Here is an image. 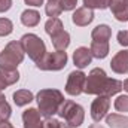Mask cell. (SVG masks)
I'll list each match as a JSON object with an SVG mask.
<instances>
[{
    "mask_svg": "<svg viewBox=\"0 0 128 128\" xmlns=\"http://www.w3.org/2000/svg\"><path fill=\"white\" fill-rule=\"evenodd\" d=\"M122 91V82L118 79L107 78L103 68H92L85 80L84 92L92 96H106L112 97Z\"/></svg>",
    "mask_w": 128,
    "mask_h": 128,
    "instance_id": "1",
    "label": "cell"
},
{
    "mask_svg": "<svg viewBox=\"0 0 128 128\" xmlns=\"http://www.w3.org/2000/svg\"><path fill=\"white\" fill-rule=\"evenodd\" d=\"M36 101H37V106H39L37 110L40 112V115L45 118H52L55 113H58L66 98L61 91L48 88V90H40L37 92Z\"/></svg>",
    "mask_w": 128,
    "mask_h": 128,
    "instance_id": "2",
    "label": "cell"
},
{
    "mask_svg": "<svg viewBox=\"0 0 128 128\" xmlns=\"http://www.w3.org/2000/svg\"><path fill=\"white\" fill-rule=\"evenodd\" d=\"M24 48L21 42H9L4 49L0 52V68L3 70H16L18 64L22 63L24 60Z\"/></svg>",
    "mask_w": 128,
    "mask_h": 128,
    "instance_id": "3",
    "label": "cell"
},
{
    "mask_svg": "<svg viewBox=\"0 0 128 128\" xmlns=\"http://www.w3.org/2000/svg\"><path fill=\"white\" fill-rule=\"evenodd\" d=\"M58 116L63 118L68 127L76 128L84 124L85 110L80 104H78L72 100H66L63 103V106L60 107V110H58Z\"/></svg>",
    "mask_w": 128,
    "mask_h": 128,
    "instance_id": "4",
    "label": "cell"
},
{
    "mask_svg": "<svg viewBox=\"0 0 128 128\" xmlns=\"http://www.w3.org/2000/svg\"><path fill=\"white\" fill-rule=\"evenodd\" d=\"M20 42H21V45L24 48V52L34 63H39L46 55V46H45L43 40L37 34H33V33L24 34Z\"/></svg>",
    "mask_w": 128,
    "mask_h": 128,
    "instance_id": "5",
    "label": "cell"
},
{
    "mask_svg": "<svg viewBox=\"0 0 128 128\" xmlns=\"http://www.w3.org/2000/svg\"><path fill=\"white\" fill-rule=\"evenodd\" d=\"M67 54L64 51H55V52H46V55L36 63L37 68L46 70V72H58L66 67L67 64Z\"/></svg>",
    "mask_w": 128,
    "mask_h": 128,
    "instance_id": "6",
    "label": "cell"
},
{
    "mask_svg": "<svg viewBox=\"0 0 128 128\" xmlns=\"http://www.w3.org/2000/svg\"><path fill=\"white\" fill-rule=\"evenodd\" d=\"M85 80H86V74L80 70H74L68 74L67 78V84H66V92L68 96H79L84 92V86H85Z\"/></svg>",
    "mask_w": 128,
    "mask_h": 128,
    "instance_id": "7",
    "label": "cell"
},
{
    "mask_svg": "<svg viewBox=\"0 0 128 128\" xmlns=\"http://www.w3.org/2000/svg\"><path fill=\"white\" fill-rule=\"evenodd\" d=\"M109 107H110V97L98 96L91 104V118L96 122H100L109 112Z\"/></svg>",
    "mask_w": 128,
    "mask_h": 128,
    "instance_id": "8",
    "label": "cell"
},
{
    "mask_svg": "<svg viewBox=\"0 0 128 128\" xmlns=\"http://www.w3.org/2000/svg\"><path fill=\"white\" fill-rule=\"evenodd\" d=\"M110 67L118 74H127L128 73V49L119 51L110 61Z\"/></svg>",
    "mask_w": 128,
    "mask_h": 128,
    "instance_id": "9",
    "label": "cell"
},
{
    "mask_svg": "<svg viewBox=\"0 0 128 128\" xmlns=\"http://www.w3.org/2000/svg\"><path fill=\"white\" fill-rule=\"evenodd\" d=\"M92 20H94V12H92V9H88V8H85V6L76 9L74 14L72 15V21H73L76 26H79V27H85V26L91 24Z\"/></svg>",
    "mask_w": 128,
    "mask_h": 128,
    "instance_id": "10",
    "label": "cell"
},
{
    "mask_svg": "<svg viewBox=\"0 0 128 128\" xmlns=\"http://www.w3.org/2000/svg\"><path fill=\"white\" fill-rule=\"evenodd\" d=\"M22 122H24V128H42L43 125V122L40 121V112L34 107L24 110Z\"/></svg>",
    "mask_w": 128,
    "mask_h": 128,
    "instance_id": "11",
    "label": "cell"
},
{
    "mask_svg": "<svg viewBox=\"0 0 128 128\" xmlns=\"http://www.w3.org/2000/svg\"><path fill=\"white\" fill-rule=\"evenodd\" d=\"M91 60H92L91 51L85 46H80L73 52V63L78 68H85L88 64H91Z\"/></svg>",
    "mask_w": 128,
    "mask_h": 128,
    "instance_id": "12",
    "label": "cell"
},
{
    "mask_svg": "<svg viewBox=\"0 0 128 128\" xmlns=\"http://www.w3.org/2000/svg\"><path fill=\"white\" fill-rule=\"evenodd\" d=\"M109 8L112 9V14L118 21L121 22L128 21V6L124 0H112Z\"/></svg>",
    "mask_w": 128,
    "mask_h": 128,
    "instance_id": "13",
    "label": "cell"
},
{
    "mask_svg": "<svg viewBox=\"0 0 128 128\" xmlns=\"http://www.w3.org/2000/svg\"><path fill=\"white\" fill-rule=\"evenodd\" d=\"M91 37L96 42H109V39L112 37V28L107 24H100L92 30Z\"/></svg>",
    "mask_w": 128,
    "mask_h": 128,
    "instance_id": "14",
    "label": "cell"
},
{
    "mask_svg": "<svg viewBox=\"0 0 128 128\" xmlns=\"http://www.w3.org/2000/svg\"><path fill=\"white\" fill-rule=\"evenodd\" d=\"M90 51H91V55L94 58L103 60L109 54V42H96V40H92Z\"/></svg>",
    "mask_w": 128,
    "mask_h": 128,
    "instance_id": "15",
    "label": "cell"
},
{
    "mask_svg": "<svg viewBox=\"0 0 128 128\" xmlns=\"http://www.w3.org/2000/svg\"><path fill=\"white\" fill-rule=\"evenodd\" d=\"M21 22L26 27H36L40 22V14L34 9H27L21 14Z\"/></svg>",
    "mask_w": 128,
    "mask_h": 128,
    "instance_id": "16",
    "label": "cell"
},
{
    "mask_svg": "<svg viewBox=\"0 0 128 128\" xmlns=\"http://www.w3.org/2000/svg\"><path fill=\"white\" fill-rule=\"evenodd\" d=\"M106 124L109 128H128V116L119 113H110L106 118Z\"/></svg>",
    "mask_w": 128,
    "mask_h": 128,
    "instance_id": "17",
    "label": "cell"
},
{
    "mask_svg": "<svg viewBox=\"0 0 128 128\" xmlns=\"http://www.w3.org/2000/svg\"><path fill=\"white\" fill-rule=\"evenodd\" d=\"M12 97H14V103H15L16 106H20V107H22V106L32 103L33 100H34L33 92L28 91V90H18V91L14 92Z\"/></svg>",
    "mask_w": 128,
    "mask_h": 128,
    "instance_id": "18",
    "label": "cell"
},
{
    "mask_svg": "<svg viewBox=\"0 0 128 128\" xmlns=\"http://www.w3.org/2000/svg\"><path fill=\"white\" fill-rule=\"evenodd\" d=\"M52 45L57 51H66L70 45V34L67 32H60L52 37Z\"/></svg>",
    "mask_w": 128,
    "mask_h": 128,
    "instance_id": "19",
    "label": "cell"
},
{
    "mask_svg": "<svg viewBox=\"0 0 128 128\" xmlns=\"http://www.w3.org/2000/svg\"><path fill=\"white\" fill-rule=\"evenodd\" d=\"M45 32L48 33L51 37H54L55 34L63 32V22L60 18H49L45 24Z\"/></svg>",
    "mask_w": 128,
    "mask_h": 128,
    "instance_id": "20",
    "label": "cell"
},
{
    "mask_svg": "<svg viewBox=\"0 0 128 128\" xmlns=\"http://www.w3.org/2000/svg\"><path fill=\"white\" fill-rule=\"evenodd\" d=\"M0 78L9 86V85H14L20 80V73H18V70H3V68H0Z\"/></svg>",
    "mask_w": 128,
    "mask_h": 128,
    "instance_id": "21",
    "label": "cell"
},
{
    "mask_svg": "<svg viewBox=\"0 0 128 128\" xmlns=\"http://www.w3.org/2000/svg\"><path fill=\"white\" fill-rule=\"evenodd\" d=\"M112 0H84L85 8L88 9H107Z\"/></svg>",
    "mask_w": 128,
    "mask_h": 128,
    "instance_id": "22",
    "label": "cell"
},
{
    "mask_svg": "<svg viewBox=\"0 0 128 128\" xmlns=\"http://www.w3.org/2000/svg\"><path fill=\"white\" fill-rule=\"evenodd\" d=\"M45 12H46L48 16L57 18V16L63 12V9H61V6L58 4V2H48V4L45 6Z\"/></svg>",
    "mask_w": 128,
    "mask_h": 128,
    "instance_id": "23",
    "label": "cell"
},
{
    "mask_svg": "<svg viewBox=\"0 0 128 128\" xmlns=\"http://www.w3.org/2000/svg\"><path fill=\"white\" fill-rule=\"evenodd\" d=\"M14 32V24L8 18H0V37L3 36H9Z\"/></svg>",
    "mask_w": 128,
    "mask_h": 128,
    "instance_id": "24",
    "label": "cell"
},
{
    "mask_svg": "<svg viewBox=\"0 0 128 128\" xmlns=\"http://www.w3.org/2000/svg\"><path fill=\"white\" fill-rule=\"evenodd\" d=\"M115 109L118 112H128V96H119L115 100Z\"/></svg>",
    "mask_w": 128,
    "mask_h": 128,
    "instance_id": "25",
    "label": "cell"
},
{
    "mask_svg": "<svg viewBox=\"0 0 128 128\" xmlns=\"http://www.w3.org/2000/svg\"><path fill=\"white\" fill-rule=\"evenodd\" d=\"M42 128H72V127H68L67 124H63V122H61V121H58V119L46 118V119L43 121Z\"/></svg>",
    "mask_w": 128,
    "mask_h": 128,
    "instance_id": "26",
    "label": "cell"
},
{
    "mask_svg": "<svg viewBox=\"0 0 128 128\" xmlns=\"http://www.w3.org/2000/svg\"><path fill=\"white\" fill-rule=\"evenodd\" d=\"M12 115V109H10V104L8 101H3L0 104V119H9Z\"/></svg>",
    "mask_w": 128,
    "mask_h": 128,
    "instance_id": "27",
    "label": "cell"
},
{
    "mask_svg": "<svg viewBox=\"0 0 128 128\" xmlns=\"http://www.w3.org/2000/svg\"><path fill=\"white\" fill-rule=\"evenodd\" d=\"M58 4L63 10H73L78 4V0H58Z\"/></svg>",
    "mask_w": 128,
    "mask_h": 128,
    "instance_id": "28",
    "label": "cell"
},
{
    "mask_svg": "<svg viewBox=\"0 0 128 128\" xmlns=\"http://www.w3.org/2000/svg\"><path fill=\"white\" fill-rule=\"evenodd\" d=\"M116 37H118L119 45H122V46H128V30H122V32H119Z\"/></svg>",
    "mask_w": 128,
    "mask_h": 128,
    "instance_id": "29",
    "label": "cell"
},
{
    "mask_svg": "<svg viewBox=\"0 0 128 128\" xmlns=\"http://www.w3.org/2000/svg\"><path fill=\"white\" fill-rule=\"evenodd\" d=\"M12 8V0H0V14L8 12Z\"/></svg>",
    "mask_w": 128,
    "mask_h": 128,
    "instance_id": "30",
    "label": "cell"
},
{
    "mask_svg": "<svg viewBox=\"0 0 128 128\" xmlns=\"http://www.w3.org/2000/svg\"><path fill=\"white\" fill-rule=\"evenodd\" d=\"M28 6H34V8H37V6H40V4H43V0H24Z\"/></svg>",
    "mask_w": 128,
    "mask_h": 128,
    "instance_id": "31",
    "label": "cell"
},
{
    "mask_svg": "<svg viewBox=\"0 0 128 128\" xmlns=\"http://www.w3.org/2000/svg\"><path fill=\"white\" fill-rule=\"evenodd\" d=\"M0 128H14V125L8 119H0Z\"/></svg>",
    "mask_w": 128,
    "mask_h": 128,
    "instance_id": "32",
    "label": "cell"
},
{
    "mask_svg": "<svg viewBox=\"0 0 128 128\" xmlns=\"http://www.w3.org/2000/svg\"><path fill=\"white\" fill-rule=\"evenodd\" d=\"M6 86H8V85H6V84H4V82H3V79H2V78H0V91H3V90H4V88H6Z\"/></svg>",
    "mask_w": 128,
    "mask_h": 128,
    "instance_id": "33",
    "label": "cell"
},
{
    "mask_svg": "<svg viewBox=\"0 0 128 128\" xmlns=\"http://www.w3.org/2000/svg\"><path fill=\"white\" fill-rule=\"evenodd\" d=\"M122 90H125V91L128 92V79L124 80V84H122Z\"/></svg>",
    "mask_w": 128,
    "mask_h": 128,
    "instance_id": "34",
    "label": "cell"
},
{
    "mask_svg": "<svg viewBox=\"0 0 128 128\" xmlns=\"http://www.w3.org/2000/svg\"><path fill=\"white\" fill-rule=\"evenodd\" d=\"M90 128H104V127H103V125H100V124H92Z\"/></svg>",
    "mask_w": 128,
    "mask_h": 128,
    "instance_id": "35",
    "label": "cell"
},
{
    "mask_svg": "<svg viewBox=\"0 0 128 128\" xmlns=\"http://www.w3.org/2000/svg\"><path fill=\"white\" fill-rule=\"evenodd\" d=\"M3 101H6V98H4V96H3V94H2V91H0V104H2Z\"/></svg>",
    "mask_w": 128,
    "mask_h": 128,
    "instance_id": "36",
    "label": "cell"
},
{
    "mask_svg": "<svg viewBox=\"0 0 128 128\" xmlns=\"http://www.w3.org/2000/svg\"><path fill=\"white\" fill-rule=\"evenodd\" d=\"M48 2H58V0H48Z\"/></svg>",
    "mask_w": 128,
    "mask_h": 128,
    "instance_id": "37",
    "label": "cell"
},
{
    "mask_svg": "<svg viewBox=\"0 0 128 128\" xmlns=\"http://www.w3.org/2000/svg\"><path fill=\"white\" fill-rule=\"evenodd\" d=\"M124 2H125V3H127V6H128V0H124Z\"/></svg>",
    "mask_w": 128,
    "mask_h": 128,
    "instance_id": "38",
    "label": "cell"
}]
</instances>
